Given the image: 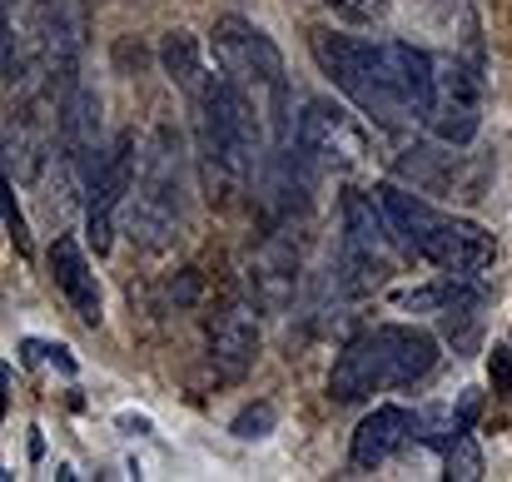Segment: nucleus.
<instances>
[{"label": "nucleus", "instance_id": "20e7f679", "mask_svg": "<svg viewBox=\"0 0 512 482\" xmlns=\"http://www.w3.org/2000/svg\"><path fill=\"white\" fill-rule=\"evenodd\" d=\"M184 145L174 130H155V145L145 155V179L130 209V239H140L145 249H165L179 229L184 214Z\"/></svg>", "mask_w": 512, "mask_h": 482}, {"label": "nucleus", "instance_id": "9d476101", "mask_svg": "<svg viewBox=\"0 0 512 482\" xmlns=\"http://www.w3.org/2000/svg\"><path fill=\"white\" fill-rule=\"evenodd\" d=\"M50 279H55V289L65 294V304L85 323L105 319L100 279H95V269H90V259H85V249H80L75 234H55V244H50Z\"/></svg>", "mask_w": 512, "mask_h": 482}, {"label": "nucleus", "instance_id": "6ab92c4d", "mask_svg": "<svg viewBox=\"0 0 512 482\" xmlns=\"http://www.w3.org/2000/svg\"><path fill=\"white\" fill-rule=\"evenodd\" d=\"M5 229H10L15 249L30 254V229H25V214H20V204H15V179H5Z\"/></svg>", "mask_w": 512, "mask_h": 482}, {"label": "nucleus", "instance_id": "6e6552de", "mask_svg": "<svg viewBox=\"0 0 512 482\" xmlns=\"http://www.w3.org/2000/svg\"><path fill=\"white\" fill-rule=\"evenodd\" d=\"M209 358L224 378H244L259 358V314L244 299H229L209 319Z\"/></svg>", "mask_w": 512, "mask_h": 482}, {"label": "nucleus", "instance_id": "7ed1b4c3", "mask_svg": "<svg viewBox=\"0 0 512 482\" xmlns=\"http://www.w3.org/2000/svg\"><path fill=\"white\" fill-rule=\"evenodd\" d=\"M483 95H488V75H483V55H433V105H428V130L438 145L463 150L478 140L483 130Z\"/></svg>", "mask_w": 512, "mask_h": 482}, {"label": "nucleus", "instance_id": "412c9836", "mask_svg": "<svg viewBox=\"0 0 512 482\" xmlns=\"http://www.w3.org/2000/svg\"><path fill=\"white\" fill-rule=\"evenodd\" d=\"M35 348H40V343H35ZM40 353H45V358H50V363H55L60 373H75V358H70L65 348H40Z\"/></svg>", "mask_w": 512, "mask_h": 482}, {"label": "nucleus", "instance_id": "f8f14e48", "mask_svg": "<svg viewBox=\"0 0 512 482\" xmlns=\"http://www.w3.org/2000/svg\"><path fill=\"white\" fill-rule=\"evenodd\" d=\"M378 388H388V378H383V353H378L373 333H363V338H353L339 358H334V368H329V398H334L339 408H353V403H368Z\"/></svg>", "mask_w": 512, "mask_h": 482}, {"label": "nucleus", "instance_id": "1a4fd4ad", "mask_svg": "<svg viewBox=\"0 0 512 482\" xmlns=\"http://www.w3.org/2000/svg\"><path fill=\"white\" fill-rule=\"evenodd\" d=\"M373 343L383 353V378L388 388H408L418 378H428L438 368V338L428 328H413V323H383L373 328Z\"/></svg>", "mask_w": 512, "mask_h": 482}, {"label": "nucleus", "instance_id": "f257e3e1", "mask_svg": "<svg viewBox=\"0 0 512 482\" xmlns=\"http://www.w3.org/2000/svg\"><path fill=\"white\" fill-rule=\"evenodd\" d=\"M214 70L254 105V115L269 130V150H284L299 140V115H294L289 75H284V55L259 25H249L239 15H219L214 20Z\"/></svg>", "mask_w": 512, "mask_h": 482}, {"label": "nucleus", "instance_id": "f3484780", "mask_svg": "<svg viewBox=\"0 0 512 482\" xmlns=\"http://www.w3.org/2000/svg\"><path fill=\"white\" fill-rule=\"evenodd\" d=\"M274 423H279V408H274V403H249V408L229 423V433L244 438V443H259V438L274 433Z\"/></svg>", "mask_w": 512, "mask_h": 482}, {"label": "nucleus", "instance_id": "aec40b11", "mask_svg": "<svg viewBox=\"0 0 512 482\" xmlns=\"http://www.w3.org/2000/svg\"><path fill=\"white\" fill-rule=\"evenodd\" d=\"M488 378H493V393H512V343H493Z\"/></svg>", "mask_w": 512, "mask_h": 482}, {"label": "nucleus", "instance_id": "ddd939ff", "mask_svg": "<svg viewBox=\"0 0 512 482\" xmlns=\"http://www.w3.org/2000/svg\"><path fill=\"white\" fill-rule=\"evenodd\" d=\"M418 438V413H408V408H373L363 423H358V433H353V448H348V458H353V468H378V463H388L403 443H413Z\"/></svg>", "mask_w": 512, "mask_h": 482}, {"label": "nucleus", "instance_id": "0eeeda50", "mask_svg": "<svg viewBox=\"0 0 512 482\" xmlns=\"http://www.w3.org/2000/svg\"><path fill=\"white\" fill-rule=\"evenodd\" d=\"M418 259H428V264H433V269H443V274L488 279V274H493V264H498V244H493V234H488L483 224L438 214V224H433V234H428V244H423V254H418Z\"/></svg>", "mask_w": 512, "mask_h": 482}, {"label": "nucleus", "instance_id": "423d86ee", "mask_svg": "<svg viewBox=\"0 0 512 482\" xmlns=\"http://www.w3.org/2000/svg\"><path fill=\"white\" fill-rule=\"evenodd\" d=\"M135 155H140L135 135L130 130L115 135L105 145V160L95 169V179H90V194H85V239L95 244V254H105L115 244V214H120V204H125V194L135 184Z\"/></svg>", "mask_w": 512, "mask_h": 482}, {"label": "nucleus", "instance_id": "2eb2a0df", "mask_svg": "<svg viewBox=\"0 0 512 482\" xmlns=\"http://www.w3.org/2000/svg\"><path fill=\"white\" fill-rule=\"evenodd\" d=\"M40 164H45V135L30 125V115H20L5 130V179L25 184V179L40 174Z\"/></svg>", "mask_w": 512, "mask_h": 482}, {"label": "nucleus", "instance_id": "f03ea898", "mask_svg": "<svg viewBox=\"0 0 512 482\" xmlns=\"http://www.w3.org/2000/svg\"><path fill=\"white\" fill-rule=\"evenodd\" d=\"M309 50L319 60V70L334 80L348 105H358L373 125L383 130H403L418 120L393 60H388V40L373 45V40H358V35H334V30H309Z\"/></svg>", "mask_w": 512, "mask_h": 482}, {"label": "nucleus", "instance_id": "dca6fc26", "mask_svg": "<svg viewBox=\"0 0 512 482\" xmlns=\"http://www.w3.org/2000/svg\"><path fill=\"white\" fill-rule=\"evenodd\" d=\"M443 478L448 482H478L483 478V448L463 433V438H453L448 448H443Z\"/></svg>", "mask_w": 512, "mask_h": 482}, {"label": "nucleus", "instance_id": "4468645a", "mask_svg": "<svg viewBox=\"0 0 512 482\" xmlns=\"http://www.w3.org/2000/svg\"><path fill=\"white\" fill-rule=\"evenodd\" d=\"M160 60H165V70H170V80L194 100L199 90H204V80L214 75L204 60H199V45H194V35H184V30H170L165 35V45H160Z\"/></svg>", "mask_w": 512, "mask_h": 482}, {"label": "nucleus", "instance_id": "9b49d317", "mask_svg": "<svg viewBox=\"0 0 512 482\" xmlns=\"http://www.w3.org/2000/svg\"><path fill=\"white\" fill-rule=\"evenodd\" d=\"M373 199L383 209V224H388L393 244L403 254H423V244H428V234L438 224V209L423 199V189H408L398 179H383V184H373Z\"/></svg>", "mask_w": 512, "mask_h": 482}, {"label": "nucleus", "instance_id": "a211bd4d", "mask_svg": "<svg viewBox=\"0 0 512 482\" xmlns=\"http://www.w3.org/2000/svg\"><path fill=\"white\" fill-rule=\"evenodd\" d=\"M319 5L334 10L348 25H378V20H388V10H393V0H319Z\"/></svg>", "mask_w": 512, "mask_h": 482}, {"label": "nucleus", "instance_id": "39448f33", "mask_svg": "<svg viewBox=\"0 0 512 482\" xmlns=\"http://www.w3.org/2000/svg\"><path fill=\"white\" fill-rule=\"evenodd\" d=\"M299 150L319 164L324 174H353L363 164V155H368V135H363V125L343 105L319 95L299 115Z\"/></svg>", "mask_w": 512, "mask_h": 482}]
</instances>
